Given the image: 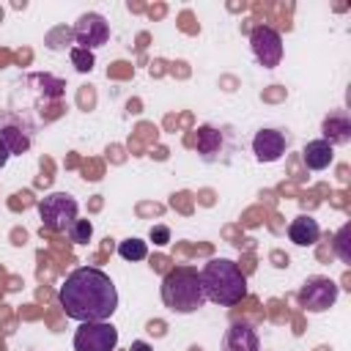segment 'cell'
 Masks as SVG:
<instances>
[{
	"instance_id": "obj_15",
	"label": "cell",
	"mask_w": 351,
	"mask_h": 351,
	"mask_svg": "<svg viewBox=\"0 0 351 351\" xmlns=\"http://www.w3.org/2000/svg\"><path fill=\"white\" fill-rule=\"evenodd\" d=\"M222 143H225V140H222V132L214 129V126H200L197 134H195V148H197V154H200L206 162H214V159L219 156Z\"/></svg>"
},
{
	"instance_id": "obj_19",
	"label": "cell",
	"mask_w": 351,
	"mask_h": 351,
	"mask_svg": "<svg viewBox=\"0 0 351 351\" xmlns=\"http://www.w3.org/2000/svg\"><path fill=\"white\" fill-rule=\"evenodd\" d=\"M71 63H74V69L77 71H90L93 69V52H88V49H80V47H71Z\"/></svg>"
},
{
	"instance_id": "obj_14",
	"label": "cell",
	"mask_w": 351,
	"mask_h": 351,
	"mask_svg": "<svg viewBox=\"0 0 351 351\" xmlns=\"http://www.w3.org/2000/svg\"><path fill=\"white\" fill-rule=\"evenodd\" d=\"M302 159H304L307 170H326L335 162V148L326 140H310L302 151Z\"/></svg>"
},
{
	"instance_id": "obj_3",
	"label": "cell",
	"mask_w": 351,
	"mask_h": 351,
	"mask_svg": "<svg viewBox=\"0 0 351 351\" xmlns=\"http://www.w3.org/2000/svg\"><path fill=\"white\" fill-rule=\"evenodd\" d=\"M159 296H162V304H165L170 313H178V315L197 313V310L206 304V293H203V285H200V274H197V269H192V266H176V269H170V271L162 277Z\"/></svg>"
},
{
	"instance_id": "obj_21",
	"label": "cell",
	"mask_w": 351,
	"mask_h": 351,
	"mask_svg": "<svg viewBox=\"0 0 351 351\" xmlns=\"http://www.w3.org/2000/svg\"><path fill=\"white\" fill-rule=\"evenodd\" d=\"M8 159H11V151H8V145L0 140V167H5V165H8Z\"/></svg>"
},
{
	"instance_id": "obj_6",
	"label": "cell",
	"mask_w": 351,
	"mask_h": 351,
	"mask_svg": "<svg viewBox=\"0 0 351 351\" xmlns=\"http://www.w3.org/2000/svg\"><path fill=\"white\" fill-rule=\"evenodd\" d=\"M340 296V285L329 277H307L296 293L299 307H304L307 313H324L329 310Z\"/></svg>"
},
{
	"instance_id": "obj_10",
	"label": "cell",
	"mask_w": 351,
	"mask_h": 351,
	"mask_svg": "<svg viewBox=\"0 0 351 351\" xmlns=\"http://www.w3.org/2000/svg\"><path fill=\"white\" fill-rule=\"evenodd\" d=\"M285 148H288V137H285L280 129H261V132H255V137H252V154H255V159L263 162V165L277 162V159L285 154Z\"/></svg>"
},
{
	"instance_id": "obj_18",
	"label": "cell",
	"mask_w": 351,
	"mask_h": 351,
	"mask_svg": "<svg viewBox=\"0 0 351 351\" xmlns=\"http://www.w3.org/2000/svg\"><path fill=\"white\" fill-rule=\"evenodd\" d=\"M66 233H69V239L74 244H88L90 236H93V225H90V219H74Z\"/></svg>"
},
{
	"instance_id": "obj_2",
	"label": "cell",
	"mask_w": 351,
	"mask_h": 351,
	"mask_svg": "<svg viewBox=\"0 0 351 351\" xmlns=\"http://www.w3.org/2000/svg\"><path fill=\"white\" fill-rule=\"evenodd\" d=\"M200 285L206 302L219 307H233L247 296V277L230 258H211L200 271Z\"/></svg>"
},
{
	"instance_id": "obj_8",
	"label": "cell",
	"mask_w": 351,
	"mask_h": 351,
	"mask_svg": "<svg viewBox=\"0 0 351 351\" xmlns=\"http://www.w3.org/2000/svg\"><path fill=\"white\" fill-rule=\"evenodd\" d=\"M250 47L263 69H274L282 60V36L269 25H255L250 33Z\"/></svg>"
},
{
	"instance_id": "obj_9",
	"label": "cell",
	"mask_w": 351,
	"mask_h": 351,
	"mask_svg": "<svg viewBox=\"0 0 351 351\" xmlns=\"http://www.w3.org/2000/svg\"><path fill=\"white\" fill-rule=\"evenodd\" d=\"M71 36H74V41L80 44V49L93 52V49H99L101 44L110 41V25H107V19H104L101 14L85 11V14H80V19L74 22Z\"/></svg>"
},
{
	"instance_id": "obj_1",
	"label": "cell",
	"mask_w": 351,
	"mask_h": 351,
	"mask_svg": "<svg viewBox=\"0 0 351 351\" xmlns=\"http://www.w3.org/2000/svg\"><path fill=\"white\" fill-rule=\"evenodd\" d=\"M60 307L71 321H110L118 310V288L96 266L74 269L58 291Z\"/></svg>"
},
{
	"instance_id": "obj_12",
	"label": "cell",
	"mask_w": 351,
	"mask_h": 351,
	"mask_svg": "<svg viewBox=\"0 0 351 351\" xmlns=\"http://www.w3.org/2000/svg\"><path fill=\"white\" fill-rule=\"evenodd\" d=\"M222 351H261L258 332L244 321H233L222 337Z\"/></svg>"
},
{
	"instance_id": "obj_17",
	"label": "cell",
	"mask_w": 351,
	"mask_h": 351,
	"mask_svg": "<svg viewBox=\"0 0 351 351\" xmlns=\"http://www.w3.org/2000/svg\"><path fill=\"white\" fill-rule=\"evenodd\" d=\"M335 255L343 261V263H351V222H346L337 233H335Z\"/></svg>"
},
{
	"instance_id": "obj_4",
	"label": "cell",
	"mask_w": 351,
	"mask_h": 351,
	"mask_svg": "<svg viewBox=\"0 0 351 351\" xmlns=\"http://www.w3.org/2000/svg\"><path fill=\"white\" fill-rule=\"evenodd\" d=\"M36 208H38L41 228L55 230V233L69 230V225L77 219V211H80L77 200H74L69 192H49L47 197H41V200H38V206H36Z\"/></svg>"
},
{
	"instance_id": "obj_22",
	"label": "cell",
	"mask_w": 351,
	"mask_h": 351,
	"mask_svg": "<svg viewBox=\"0 0 351 351\" xmlns=\"http://www.w3.org/2000/svg\"><path fill=\"white\" fill-rule=\"evenodd\" d=\"M129 351H154V348H151V346H148V343H145V340H134V343H132V348H129Z\"/></svg>"
},
{
	"instance_id": "obj_20",
	"label": "cell",
	"mask_w": 351,
	"mask_h": 351,
	"mask_svg": "<svg viewBox=\"0 0 351 351\" xmlns=\"http://www.w3.org/2000/svg\"><path fill=\"white\" fill-rule=\"evenodd\" d=\"M151 241L159 244V247H165V244L170 241V228H167V225H154V228H151Z\"/></svg>"
},
{
	"instance_id": "obj_11",
	"label": "cell",
	"mask_w": 351,
	"mask_h": 351,
	"mask_svg": "<svg viewBox=\"0 0 351 351\" xmlns=\"http://www.w3.org/2000/svg\"><path fill=\"white\" fill-rule=\"evenodd\" d=\"M321 140H326L332 148L335 145H348L351 143V115L346 110H332L324 123H321Z\"/></svg>"
},
{
	"instance_id": "obj_7",
	"label": "cell",
	"mask_w": 351,
	"mask_h": 351,
	"mask_svg": "<svg viewBox=\"0 0 351 351\" xmlns=\"http://www.w3.org/2000/svg\"><path fill=\"white\" fill-rule=\"evenodd\" d=\"M118 329L110 321H85L74 332V351H115Z\"/></svg>"
},
{
	"instance_id": "obj_13",
	"label": "cell",
	"mask_w": 351,
	"mask_h": 351,
	"mask_svg": "<svg viewBox=\"0 0 351 351\" xmlns=\"http://www.w3.org/2000/svg\"><path fill=\"white\" fill-rule=\"evenodd\" d=\"M288 239H291L296 247H313V244L321 239V225H318L313 217L302 214V217L291 219V225H288Z\"/></svg>"
},
{
	"instance_id": "obj_16",
	"label": "cell",
	"mask_w": 351,
	"mask_h": 351,
	"mask_svg": "<svg viewBox=\"0 0 351 351\" xmlns=\"http://www.w3.org/2000/svg\"><path fill=\"white\" fill-rule=\"evenodd\" d=\"M118 255L123 258V261H145L148 258V244L143 241V239H123L121 244H118Z\"/></svg>"
},
{
	"instance_id": "obj_5",
	"label": "cell",
	"mask_w": 351,
	"mask_h": 351,
	"mask_svg": "<svg viewBox=\"0 0 351 351\" xmlns=\"http://www.w3.org/2000/svg\"><path fill=\"white\" fill-rule=\"evenodd\" d=\"M33 134H36V123L27 118V112L14 110V107H8V110L0 112V140L8 145L11 156L30 151Z\"/></svg>"
}]
</instances>
